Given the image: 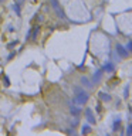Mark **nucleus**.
Returning a JSON list of instances; mask_svg holds the SVG:
<instances>
[{
  "label": "nucleus",
  "mask_w": 132,
  "mask_h": 136,
  "mask_svg": "<svg viewBox=\"0 0 132 136\" xmlns=\"http://www.w3.org/2000/svg\"><path fill=\"white\" fill-rule=\"evenodd\" d=\"M74 91H75V102L78 105H84L87 101H88V94H87L84 89L75 88Z\"/></svg>",
  "instance_id": "nucleus-1"
},
{
  "label": "nucleus",
  "mask_w": 132,
  "mask_h": 136,
  "mask_svg": "<svg viewBox=\"0 0 132 136\" xmlns=\"http://www.w3.org/2000/svg\"><path fill=\"white\" fill-rule=\"evenodd\" d=\"M116 51H118L119 57H122V58L128 57V50L124 47V45H121V44H116Z\"/></svg>",
  "instance_id": "nucleus-2"
},
{
  "label": "nucleus",
  "mask_w": 132,
  "mask_h": 136,
  "mask_svg": "<svg viewBox=\"0 0 132 136\" xmlns=\"http://www.w3.org/2000/svg\"><path fill=\"white\" fill-rule=\"evenodd\" d=\"M50 3H51V6L54 7V10L57 11V14H58L60 17H64V13H62V10L60 9L58 3H57V0H50Z\"/></svg>",
  "instance_id": "nucleus-3"
},
{
  "label": "nucleus",
  "mask_w": 132,
  "mask_h": 136,
  "mask_svg": "<svg viewBox=\"0 0 132 136\" xmlns=\"http://www.w3.org/2000/svg\"><path fill=\"white\" fill-rule=\"evenodd\" d=\"M85 116H87V120H88L89 123H95V116H94L91 109H85Z\"/></svg>",
  "instance_id": "nucleus-4"
},
{
  "label": "nucleus",
  "mask_w": 132,
  "mask_h": 136,
  "mask_svg": "<svg viewBox=\"0 0 132 136\" xmlns=\"http://www.w3.org/2000/svg\"><path fill=\"white\" fill-rule=\"evenodd\" d=\"M33 35H31V40L33 41H37V34H38V31H40V27L38 26H36V27H33Z\"/></svg>",
  "instance_id": "nucleus-5"
},
{
  "label": "nucleus",
  "mask_w": 132,
  "mask_h": 136,
  "mask_svg": "<svg viewBox=\"0 0 132 136\" xmlns=\"http://www.w3.org/2000/svg\"><path fill=\"white\" fill-rule=\"evenodd\" d=\"M104 71H107V72H112L114 71V64H111V62H108V64L104 65Z\"/></svg>",
  "instance_id": "nucleus-6"
},
{
  "label": "nucleus",
  "mask_w": 132,
  "mask_h": 136,
  "mask_svg": "<svg viewBox=\"0 0 132 136\" xmlns=\"http://www.w3.org/2000/svg\"><path fill=\"white\" fill-rule=\"evenodd\" d=\"M100 78H101V69L94 74V77H92V81H94V82H98V81H100Z\"/></svg>",
  "instance_id": "nucleus-7"
},
{
  "label": "nucleus",
  "mask_w": 132,
  "mask_h": 136,
  "mask_svg": "<svg viewBox=\"0 0 132 136\" xmlns=\"http://www.w3.org/2000/svg\"><path fill=\"white\" fill-rule=\"evenodd\" d=\"M100 98L102 99V101H109L111 96L108 95V94H105V92H100Z\"/></svg>",
  "instance_id": "nucleus-8"
},
{
  "label": "nucleus",
  "mask_w": 132,
  "mask_h": 136,
  "mask_svg": "<svg viewBox=\"0 0 132 136\" xmlns=\"http://www.w3.org/2000/svg\"><path fill=\"white\" fill-rule=\"evenodd\" d=\"M13 10L16 11L17 16H20V14H22V11H20V4H17V3H14V4H13Z\"/></svg>",
  "instance_id": "nucleus-9"
},
{
  "label": "nucleus",
  "mask_w": 132,
  "mask_h": 136,
  "mask_svg": "<svg viewBox=\"0 0 132 136\" xmlns=\"http://www.w3.org/2000/svg\"><path fill=\"white\" fill-rule=\"evenodd\" d=\"M81 82H82V84H84V85H87V87H88V88H91V87H92V84H91V82H89V81H88V80H87V78H85V77H82V78H81Z\"/></svg>",
  "instance_id": "nucleus-10"
},
{
  "label": "nucleus",
  "mask_w": 132,
  "mask_h": 136,
  "mask_svg": "<svg viewBox=\"0 0 132 136\" xmlns=\"http://www.w3.org/2000/svg\"><path fill=\"white\" fill-rule=\"evenodd\" d=\"M70 112H71V115H78V113H80V108H77V106H71Z\"/></svg>",
  "instance_id": "nucleus-11"
},
{
  "label": "nucleus",
  "mask_w": 132,
  "mask_h": 136,
  "mask_svg": "<svg viewBox=\"0 0 132 136\" xmlns=\"http://www.w3.org/2000/svg\"><path fill=\"white\" fill-rule=\"evenodd\" d=\"M88 132H91V128H89V125H84V126H82V133L87 135Z\"/></svg>",
  "instance_id": "nucleus-12"
},
{
  "label": "nucleus",
  "mask_w": 132,
  "mask_h": 136,
  "mask_svg": "<svg viewBox=\"0 0 132 136\" xmlns=\"http://www.w3.org/2000/svg\"><path fill=\"white\" fill-rule=\"evenodd\" d=\"M119 125H121V120H119V119H118V120H115V123H114V128H112V129H114V131H118Z\"/></svg>",
  "instance_id": "nucleus-13"
},
{
  "label": "nucleus",
  "mask_w": 132,
  "mask_h": 136,
  "mask_svg": "<svg viewBox=\"0 0 132 136\" xmlns=\"http://www.w3.org/2000/svg\"><path fill=\"white\" fill-rule=\"evenodd\" d=\"M3 82L6 84V87H9V85H10V81H9V78L6 77V75H4V77H3Z\"/></svg>",
  "instance_id": "nucleus-14"
},
{
  "label": "nucleus",
  "mask_w": 132,
  "mask_h": 136,
  "mask_svg": "<svg viewBox=\"0 0 132 136\" xmlns=\"http://www.w3.org/2000/svg\"><path fill=\"white\" fill-rule=\"evenodd\" d=\"M17 43H19V41H11V43H10V44H9V45H7V47H9V48H13V47H14V45H16Z\"/></svg>",
  "instance_id": "nucleus-15"
},
{
  "label": "nucleus",
  "mask_w": 132,
  "mask_h": 136,
  "mask_svg": "<svg viewBox=\"0 0 132 136\" xmlns=\"http://www.w3.org/2000/svg\"><path fill=\"white\" fill-rule=\"evenodd\" d=\"M127 135H132V125L128 126V129H127Z\"/></svg>",
  "instance_id": "nucleus-16"
},
{
  "label": "nucleus",
  "mask_w": 132,
  "mask_h": 136,
  "mask_svg": "<svg viewBox=\"0 0 132 136\" xmlns=\"http://www.w3.org/2000/svg\"><path fill=\"white\" fill-rule=\"evenodd\" d=\"M14 3H17V4H23V3H24V0H14Z\"/></svg>",
  "instance_id": "nucleus-17"
},
{
  "label": "nucleus",
  "mask_w": 132,
  "mask_h": 136,
  "mask_svg": "<svg viewBox=\"0 0 132 136\" xmlns=\"http://www.w3.org/2000/svg\"><path fill=\"white\" fill-rule=\"evenodd\" d=\"M128 50L132 51V41H129V43H128Z\"/></svg>",
  "instance_id": "nucleus-18"
},
{
  "label": "nucleus",
  "mask_w": 132,
  "mask_h": 136,
  "mask_svg": "<svg viewBox=\"0 0 132 136\" xmlns=\"http://www.w3.org/2000/svg\"><path fill=\"white\" fill-rule=\"evenodd\" d=\"M3 2H4V0H0V3H3Z\"/></svg>",
  "instance_id": "nucleus-19"
}]
</instances>
